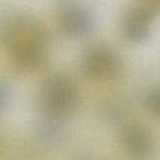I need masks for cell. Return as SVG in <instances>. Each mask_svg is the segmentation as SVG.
<instances>
[{"label":"cell","mask_w":160,"mask_h":160,"mask_svg":"<svg viewBox=\"0 0 160 160\" xmlns=\"http://www.w3.org/2000/svg\"><path fill=\"white\" fill-rule=\"evenodd\" d=\"M156 15L141 5L128 9L121 18V31L126 40L134 44L146 41L152 31Z\"/></svg>","instance_id":"5b68a950"},{"label":"cell","mask_w":160,"mask_h":160,"mask_svg":"<svg viewBox=\"0 0 160 160\" xmlns=\"http://www.w3.org/2000/svg\"><path fill=\"white\" fill-rule=\"evenodd\" d=\"M80 70L88 79L106 82L119 78L122 71V61L109 45L92 44L81 54Z\"/></svg>","instance_id":"3957f363"},{"label":"cell","mask_w":160,"mask_h":160,"mask_svg":"<svg viewBox=\"0 0 160 160\" xmlns=\"http://www.w3.org/2000/svg\"><path fill=\"white\" fill-rule=\"evenodd\" d=\"M138 4L146 8L156 16L160 14V0H138Z\"/></svg>","instance_id":"ba28073f"},{"label":"cell","mask_w":160,"mask_h":160,"mask_svg":"<svg viewBox=\"0 0 160 160\" xmlns=\"http://www.w3.org/2000/svg\"><path fill=\"white\" fill-rule=\"evenodd\" d=\"M145 108L156 116H160V86L150 88L144 95Z\"/></svg>","instance_id":"52a82bcc"},{"label":"cell","mask_w":160,"mask_h":160,"mask_svg":"<svg viewBox=\"0 0 160 160\" xmlns=\"http://www.w3.org/2000/svg\"><path fill=\"white\" fill-rule=\"evenodd\" d=\"M58 25L66 38L80 39L91 32L95 19L86 8L79 4H66L59 12Z\"/></svg>","instance_id":"277c9868"},{"label":"cell","mask_w":160,"mask_h":160,"mask_svg":"<svg viewBox=\"0 0 160 160\" xmlns=\"http://www.w3.org/2000/svg\"><path fill=\"white\" fill-rule=\"evenodd\" d=\"M79 90L74 80L62 74L49 75L41 84L39 102L42 112L55 120L72 115L79 105Z\"/></svg>","instance_id":"7a4b0ae2"},{"label":"cell","mask_w":160,"mask_h":160,"mask_svg":"<svg viewBox=\"0 0 160 160\" xmlns=\"http://www.w3.org/2000/svg\"><path fill=\"white\" fill-rule=\"evenodd\" d=\"M1 40L9 61L20 72L35 71L48 56V29L30 14H9L1 22Z\"/></svg>","instance_id":"6da1fadb"},{"label":"cell","mask_w":160,"mask_h":160,"mask_svg":"<svg viewBox=\"0 0 160 160\" xmlns=\"http://www.w3.org/2000/svg\"><path fill=\"white\" fill-rule=\"evenodd\" d=\"M120 140L125 152L136 160L146 159L154 150L151 131L142 124H128L122 128Z\"/></svg>","instance_id":"8992f818"}]
</instances>
